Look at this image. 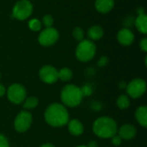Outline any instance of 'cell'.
<instances>
[{
    "label": "cell",
    "instance_id": "cell-1",
    "mask_svg": "<svg viewBox=\"0 0 147 147\" xmlns=\"http://www.w3.org/2000/svg\"><path fill=\"white\" fill-rule=\"evenodd\" d=\"M45 120L53 127H61L69 121V114L65 107L60 103H53L45 111Z\"/></svg>",
    "mask_w": 147,
    "mask_h": 147
},
{
    "label": "cell",
    "instance_id": "cell-2",
    "mask_svg": "<svg viewBox=\"0 0 147 147\" xmlns=\"http://www.w3.org/2000/svg\"><path fill=\"white\" fill-rule=\"evenodd\" d=\"M94 134L102 139H111L114 135L117 134L118 127L113 118L102 116L97 118L93 124Z\"/></svg>",
    "mask_w": 147,
    "mask_h": 147
},
{
    "label": "cell",
    "instance_id": "cell-3",
    "mask_svg": "<svg viewBox=\"0 0 147 147\" xmlns=\"http://www.w3.org/2000/svg\"><path fill=\"white\" fill-rule=\"evenodd\" d=\"M83 94L81 89L75 84H68L65 85L60 94V98L64 105L74 108L78 106L83 99Z\"/></svg>",
    "mask_w": 147,
    "mask_h": 147
},
{
    "label": "cell",
    "instance_id": "cell-4",
    "mask_svg": "<svg viewBox=\"0 0 147 147\" xmlns=\"http://www.w3.org/2000/svg\"><path fill=\"white\" fill-rule=\"evenodd\" d=\"M96 53V47L90 40H83L79 41L76 48V57L81 62L91 60Z\"/></svg>",
    "mask_w": 147,
    "mask_h": 147
},
{
    "label": "cell",
    "instance_id": "cell-5",
    "mask_svg": "<svg viewBox=\"0 0 147 147\" xmlns=\"http://www.w3.org/2000/svg\"><path fill=\"white\" fill-rule=\"evenodd\" d=\"M33 12V4L28 0H20L13 7L12 15L19 21L28 19Z\"/></svg>",
    "mask_w": 147,
    "mask_h": 147
},
{
    "label": "cell",
    "instance_id": "cell-6",
    "mask_svg": "<svg viewBox=\"0 0 147 147\" xmlns=\"http://www.w3.org/2000/svg\"><path fill=\"white\" fill-rule=\"evenodd\" d=\"M6 94L9 102L14 104H21L26 99L27 91L25 87L21 84H13L9 85Z\"/></svg>",
    "mask_w": 147,
    "mask_h": 147
},
{
    "label": "cell",
    "instance_id": "cell-7",
    "mask_svg": "<svg viewBox=\"0 0 147 147\" xmlns=\"http://www.w3.org/2000/svg\"><path fill=\"white\" fill-rule=\"evenodd\" d=\"M127 94L134 99L142 96L146 90V83L141 78L133 79L126 87Z\"/></svg>",
    "mask_w": 147,
    "mask_h": 147
},
{
    "label": "cell",
    "instance_id": "cell-8",
    "mask_svg": "<svg viewBox=\"0 0 147 147\" xmlns=\"http://www.w3.org/2000/svg\"><path fill=\"white\" fill-rule=\"evenodd\" d=\"M59 37V31L51 27V28H46L44 30L40 32L39 34V43L43 47H50L53 44H55Z\"/></svg>",
    "mask_w": 147,
    "mask_h": 147
},
{
    "label": "cell",
    "instance_id": "cell-9",
    "mask_svg": "<svg viewBox=\"0 0 147 147\" xmlns=\"http://www.w3.org/2000/svg\"><path fill=\"white\" fill-rule=\"evenodd\" d=\"M32 124V115L28 111H21L15 118L14 127L18 133H24Z\"/></svg>",
    "mask_w": 147,
    "mask_h": 147
},
{
    "label": "cell",
    "instance_id": "cell-10",
    "mask_svg": "<svg viewBox=\"0 0 147 147\" xmlns=\"http://www.w3.org/2000/svg\"><path fill=\"white\" fill-rule=\"evenodd\" d=\"M40 78L42 82L46 84H54L58 81V70L52 65H44L40 68L39 71Z\"/></svg>",
    "mask_w": 147,
    "mask_h": 147
},
{
    "label": "cell",
    "instance_id": "cell-11",
    "mask_svg": "<svg viewBox=\"0 0 147 147\" xmlns=\"http://www.w3.org/2000/svg\"><path fill=\"white\" fill-rule=\"evenodd\" d=\"M137 130L135 127L132 124H124L117 131V134L121 138V140H129L135 137Z\"/></svg>",
    "mask_w": 147,
    "mask_h": 147
},
{
    "label": "cell",
    "instance_id": "cell-12",
    "mask_svg": "<svg viewBox=\"0 0 147 147\" xmlns=\"http://www.w3.org/2000/svg\"><path fill=\"white\" fill-rule=\"evenodd\" d=\"M117 40L123 46H130L134 40V34L129 28H122L117 34Z\"/></svg>",
    "mask_w": 147,
    "mask_h": 147
},
{
    "label": "cell",
    "instance_id": "cell-13",
    "mask_svg": "<svg viewBox=\"0 0 147 147\" xmlns=\"http://www.w3.org/2000/svg\"><path fill=\"white\" fill-rule=\"evenodd\" d=\"M115 6V0H96L95 7L96 9L102 13L106 14L113 9Z\"/></svg>",
    "mask_w": 147,
    "mask_h": 147
},
{
    "label": "cell",
    "instance_id": "cell-14",
    "mask_svg": "<svg viewBox=\"0 0 147 147\" xmlns=\"http://www.w3.org/2000/svg\"><path fill=\"white\" fill-rule=\"evenodd\" d=\"M68 130L71 135L79 136L84 133V126L78 119H72L68 121Z\"/></svg>",
    "mask_w": 147,
    "mask_h": 147
},
{
    "label": "cell",
    "instance_id": "cell-15",
    "mask_svg": "<svg viewBox=\"0 0 147 147\" xmlns=\"http://www.w3.org/2000/svg\"><path fill=\"white\" fill-rule=\"evenodd\" d=\"M104 31L103 28L100 26V25H93L91 26L88 32H87V35L90 38V40H100L102 36H103Z\"/></svg>",
    "mask_w": 147,
    "mask_h": 147
},
{
    "label": "cell",
    "instance_id": "cell-16",
    "mask_svg": "<svg viewBox=\"0 0 147 147\" xmlns=\"http://www.w3.org/2000/svg\"><path fill=\"white\" fill-rule=\"evenodd\" d=\"M135 117L140 125L143 127L147 126V108L146 106H140L137 109L135 112Z\"/></svg>",
    "mask_w": 147,
    "mask_h": 147
},
{
    "label": "cell",
    "instance_id": "cell-17",
    "mask_svg": "<svg viewBox=\"0 0 147 147\" xmlns=\"http://www.w3.org/2000/svg\"><path fill=\"white\" fill-rule=\"evenodd\" d=\"M135 26L139 32L143 34H146L147 33V16L144 14H140L135 19Z\"/></svg>",
    "mask_w": 147,
    "mask_h": 147
},
{
    "label": "cell",
    "instance_id": "cell-18",
    "mask_svg": "<svg viewBox=\"0 0 147 147\" xmlns=\"http://www.w3.org/2000/svg\"><path fill=\"white\" fill-rule=\"evenodd\" d=\"M72 71L67 67L62 68L59 71H58V76H59V79H60L61 81L64 82H67L70 81L72 78Z\"/></svg>",
    "mask_w": 147,
    "mask_h": 147
},
{
    "label": "cell",
    "instance_id": "cell-19",
    "mask_svg": "<svg viewBox=\"0 0 147 147\" xmlns=\"http://www.w3.org/2000/svg\"><path fill=\"white\" fill-rule=\"evenodd\" d=\"M116 104L118 106L119 109H126L127 108H129L130 106V100L129 97L126 95H121L118 97L117 101H116Z\"/></svg>",
    "mask_w": 147,
    "mask_h": 147
},
{
    "label": "cell",
    "instance_id": "cell-20",
    "mask_svg": "<svg viewBox=\"0 0 147 147\" xmlns=\"http://www.w3.org/2000/svg\"><path fill=\"white\" fill-rule=\"evenodd\" d=\"M38 99L35 96H29L23 101V108L26 109H33L38 105Z\"/></svg>",
    "mask_w": 147,
    "mask_h": 147
},
{
    "label": "cell",
    "instance_id": "cell-21",
    "mask_svg": "<svg viewBox=\"0 0 147 147\" xmlns=\"http://www.w3.org/2000/svg\"><path fill=\"white\" fill-rule=\"evenodd\" d=\"M41 22L39 19L36 18H33L28 22V28L32 30V31H39L41 28Z\"/></svg>",
    "mask_w": 147,
    "mask_h": 147
},
{
    "label": "cell",
    "instance_id": "cell-22",
    "mask_svg": "<svg viewBox=\"0 0 147 147\" xmlns=\"http://www.w3.org/2000/svg\"><path fill=\"white\" fill-rule=\"evenodd\" d=\"M72 34H73V37L78 41H81V40H84V30L80 27H76L73 29Z\"/></svg>",
    "mask_w": 147,
    "mask_h": 147
},
{
    "label": "cell",
    "instance_id": "cell-23",
    "mask_svg": "<svg viewBox=\"0 0 147 147\" xmlns=\"http://www.w3.org/2000/svg\"><path fill=\"white\" fill-rule=\"evenodd\" d=\"M41 24H43L46 28H51L53 24V18L51 15H46L42 18Z\"/></svg>",
    "mask_w": 147,
    "mask_h": 147
},
{
    "label": "cell",
    "instance_id": "cell-24",
    "mask_svg": "<svg viewBox=\"0 0 147 147\" xmlns=\"http://www.w3.org/2000/svg\"><path fill=\"white\" fill-rule=\"evenodd\" d=\"M81 89V91H82V94H83V96H88L92 94V88L90 85L89 84H86V85H84Z\"/></svg>",
    "mask_w": 147,
    "mask_h": 147
},
{
    "label": "cell",
    "instance_id": "cell-25",
    "mask_svg": "<svg viewBox=\"0 0 147 147\" xmlns=\"http://www.w3.org/2000/svg\"><path fill=\"white\" fill-rule=\"evenodd\" d=\"M111 142H112V144H113L114 146H120V145L121 144L122 140H121V138L118 134H115V135H114V136L111 138Z\"/></svg>",
    "mask_w": 147,
    "mask_h": 147
},
{
    "label": "cell",
    "instance_id": "cell-26",
    "mask_svg": "<svg viewBox=\"0 0 147 147\" xmlns=\"http://www.w3.org/2000/svg\"><path fill=\"white\" fill-rule=\"evenodd\" d=\"M0 147H9L7 139L5 138V136H3L1 134H0Z\"/></svg>",
    "mask_w": 147,
    "mask_h": 147
},
{
    "label": "cell",
    "instance_id": "cell-27",
    "mask_svg": "<svg viewBox=\"0 0 147 147\" xmlns=\"http://www.w3.org/2000/svg\"><path fill=\"white\" fill-rule=\"evenodd\" d=\"M108 62H109V59H108V57H106V56H102V57L99 59V61L97 62V65H98L99 66L102 67V66H105V65L108 64Z\"/></svg>",
    "mask_w": 147,
    "mask_h": 147
},
{
    "label": "cell",
    "instance_id": "cell-28",
    "mask_svg": "<svg viewBox=\"0 0 147 147\" xmlns=\"http://www.w3.org/2000/svg\"><path fill=\"white\" fill-rule=\"evenodd\" d=\"M140 49H141L143 52L146 53L147 52V39L146 38H144V39H142V40H141V41H140Z\"/></svg>",
    "mask_w": 147,
    "mask_h": 147
},
{
    "label": "cell",
    "instance_id": "cell-29",
    "mask_svg": "<svg viewBox=\"0 0 147 147\" xmlns=\"http://www.w3.org/2000/svg\"><path fill=\"white\" fill-rule=\"evenodd\" d=\"M5 93H6L5 87H4L2 84H0V97H1V96H3L5 95Z\"/></svg>",
    "mask_w": 147,
    "mask_h": 147
},
{
    "label": "cell",
    "instance_id": "cell-30",
    "mask_svg": "<svg viewBox=\"0 0 147 147\" xmlns=\"http://www.w3.org/2000/svg\"><path fill=\"white\" fill-rule=\"evenodd\" d=\"M87 147H97V143H96V141L92 140V141L89 142V144H88Z\"/></svg>",
    "mask_w": 147,
    "mask_h": 147
},
{
    "label": "cell",
    "instance_id": "cell-31",
    "mask_svg": "<svg viewBox=\"0 0 147 147\" xmlns=\"http://www.w3.org/2000/svg\"><path fill=\"white\" fill-rule=\"evenodd\" d=\"M40 147H55L53 145H52V144H50V143H47V144H44V145H42Z\"/></svg>",
    "mask_w": 147,
    "mask_h": 147
},
{
    "label": "cell",
    "instance_id": "cell-32",
    "mask_svg": "<svg viewBox=\"0 0 147 147\" xmlns=\"http://www.w3.org/2000/svg\"><path fill=\"white\" fill-rule=\"evenodd\" d=\"M119 86H120L121 88H124V87H127V84H126L125 83H121V84H119Z\"/></svg>",
    "mask_w": 147,
    "mask_h": 147
},
{
    "label": "cell",
    "instance_id": "cell-33",
    "mask_svg": "<svg viewBox=\"0 0 147 147\" xmlns=\"http://www.w3.org/2000/svg\"><path fill=\"white\" fill-rule=\"evenodd\" d=\"M77 147H87V146H78Z\"/></svg>",
    "mask_w": 147,
    "mask_h": 147
},
{
    "label": "cell",
    "instance_id": "cell-34",
    "mask_svg": "<svg viewBox=\"0 0 147 147\" xmlns=\"http://www.w3.org/2000/svg\"><path fill=\"white\" fill-rule=\"evenodd\" d=\"M0 78H1V75H0Z\"/></svg>",
    "mask_w": 147,
    "mask_h": 147
}]
</instances>
